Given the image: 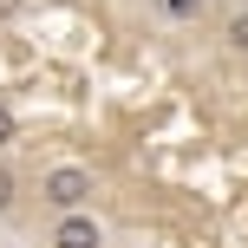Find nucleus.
<instances>
[{
    "label": "nucleus",
    "instance_id": "f257e3e1",
    "mask_svg": "<svg viewBox=\"0 0 248 248\" xmlns=\"http://www.w3.org/2000/svg\"><path fill=\"white\" fill-rule=\"evenodd\" d=\"M92 196H98V176H92L85 163H52V170H39V202H46L52 216L92 209Z\"/></svg>",
    "mask_w": 248,
    "mask_h": 248
},
{
    "label": "nucleus",
    "instance_id": "f03ea898",
    "mask_svg": "<svg viewBox=\"0 0 248 248\" xmlns=\"http://www.w3.org/2000/svg\"><path fill=\"white\" fill-rule=\"evenodd\" d=\"M46 248H105V222H98L92 209H78V216H52Z\"/></svg>",
    "mask_w": 248,
    "mask_h": 248
},
{
    "label": "nucleus",
    "instance_id": "7ed1b4c3",
    "mask_svg": "<svg viewBox=\"0 0 248 248\" xmlns=\"http://www.w3.org/2000/svg\"><path fill=\"white\" fill-rule=\"evenodd\" d=\"M150 13H157L163 26H176V33H189V26L209 20V0H150Z\"/></svg>",
    "mask_w": 248,
    "mask_h": 248
},
{
    "label": "nucleus",
    "instance_id": "20e7f679",
    "mask_svg": "<svg viewBox=\"0 0 248 248\" xmlns=\"http://www.w3.org/2000/svg\"><path fill=\"white\" fill-rule=\"evenodd\" d=\"M13 202H20V170L0 157V216H13Z\"/></svg>",
    "mask_w": 248,
    "mask_h": 248
},
{
    "label": "nucleus",
    "instance_id": "39448f33",
    "mask_svg": "<svg viewBox=\"0 0 248 248\" xmlns=\"http://www.w3.org/2000/svg\"><path fill=\"white\" fill-rule=\"evenodd\" d=\"M222 39H229V52H248V7L222 20Z\"/></svg>",
    "mask_w": 248,
    "mask_h": 248
},
{
    "label": "nucleus",
    "instance_id": "423d86ee",
    "mask_svg": "<svg viewBox=\"0 0 248 248\" xmlns=\"http://www.w3.org/2000/svg\"><path fill=\"white\" fill-rule=\"evenodd\" d=\"M7 144H20V118H13V105L0 98V150H7Z\"/></svg>",
    "mask_w": 248,
    "mask_h": 248
}]
</instances>
